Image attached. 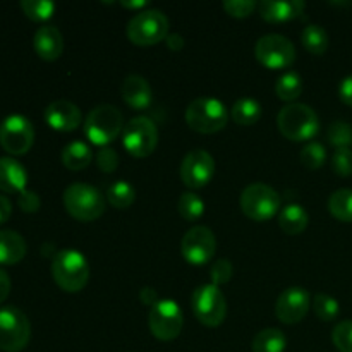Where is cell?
Instances as JSON below:
<instances>
[{"mask_svg":"<svg viewBox=\"0 0 352 352\" xmlns=\"http://www.w3.org/2000/svg\"><path fill=\"white\" fill-rule=\"evenodd\" d=\"M65 212L79 222H93L105 213L107 198L95 188L85 182H74L65 188L64 196Z\"/></svg>","mask_w":352,"mask_h":352,"instance_id":"1","label":"cell"},{"mask_svg":"<svg viewBox=\"0 0 352 352\" xmlns=\"http://www.w3.org/2000/svg\"><path fill=\"white\" fill-rule=\"evenodd\" d=\"M124 126L126 124H124L122 112L116 105L102 103L88 113L82 124V131L89 143L105 148L107 144L119 138Z\"/></svg>","mask_w":352,"mask_h":352,"instance_id":"2","label":"cell"},{"mask_svg":"<svg viewBox=\"0 0 352 352\" xmlns=\"http://www.w3.org/2000/svg\"><path fill=\"white\" fill-rule=\"evenodd\" d=\"M52 277L65 292H79L89 278V265L85 254L76 250H60L52 260Z\"/></svg>","mask_w":352,"mask_h":352,"instance_id":"3","label":"cell"},{"mask_svg":"<svg viewBox=\"0 0 352 352\" xmlns=\"http://www.w3.org/2000/svg\"><path fill=\"white\" fill-rule=\"evenodd\" d=\"M277 126L282 136L291 141H309L318 134L320 119L306 103H287L278 112Z\"/></svg>","mask_w":352,"mask_h":352,"instance_id":"4","label":"cell"},{"mask_svg":"<svg viewBox=\"0 0 352 352\" xmlns=\"http://www.w3.org/2000/svg\"><path fill=\"white\" fill-rule=\"evenodd\" d=\"M229 110L220 100L212 96H199L186 109V122L192 131L201 134H213L222 131L229 122Z\"/></svg>","mask_w":352,"mask_h":352,"instance_id":"5","label":"cell"},{"mask_svg":"<svg viewBox=\"0 0 352 352\" xmlns=\"http://www.w3.org/2000/svg\"><path fill=\"white\" fill-rule=\"evenodd\" d=\"M239 205L248 219L254 222H268L280 210V196L272 186L254 182L243 189Z\"/></svg>","mask_w":352,"mask_h":352,"instance_id":"6","label":"cell"},{"mask_svg":"<svg viewBox=\"0 0 352 352\" xmlns=\"http://www.w3.org/2000/svg\"><path fill=\"white\" fill-rule=\"evenodd\" d=\"M127 38L138 47H150L165 41L168 34V19L162 10L146 9L131 17L127 23Z\"/></svg>","mask_w":352,"mask_h":352,"instance_id":"7","label":"cell"},{"mask_svg":"<svg viewBox=\"0 0 352 352\" xmlns=\"http://www.w3.org/2000/svg\"><path fill=\"white\" fill-rule=\"evenodd\" d=\"M191 308L201 325L215 329L227 316V301L222 291L213 284L199 285L191 296Z\"/></svg>","mask_w":352,"mask_h":352,"instance_id":"8","label":"cell"},{"mask_svg":"<svg viewBox=\"0 0 352 352\" xmlns=\"http://www.w3.org/2000/svg\"><path fill=\"white\" fill-rule=\"evenodd\" d=\"M184 316L181 306L172 299H160L155 302L148 313V327L155 339L170 342L181 336Z\"/></svg>","mask_w":352,"mask_h":352,"instance_id":"9","label":"cell"},{"mask_svg":"<svg viewBox=\"0 0 352 352\" xmlns=\"http://www.w3.org/2000/svg\"><path fill=\"white\" fill-rule=\"evenodd\" d=\"M122 144L131 157H150L158 144V129L150 117H133L124 126Z\"/></svg>","mask_w":352,"mask_h":352,"instance_id":"10","label":"cell"},{"mask_svg":"<svg viewBox=\"0 0 352 352\" xmlns=\"http://www.w3.org/2000/svg\"><path fill=\"white\" fill-rule=\"evenodd\" d=\"M31 339V323L17 308L0 309V351L19 352Z\"/></svg>","mask_w":352,"mask_h":352,"instance_id":"11","label":"cell"},{"mask_svg":"<svg viewBox=\"0 0 352 352\" xmlns=\"http://www.w3.org/2000/svg\"><path fill=\"white\" fill-rule=\"evenodd\" d=\"M254 57L267 69H285L296 60V47L284 34H265L254 45Z\"/></svg>","mask_w":352,"mask_h":352,"instance_id":"12","label":"cell"},{"mask_svg":"<svg viewBox=\"0 0 352 352\" xmlns=\"http://www.w3.org/2000/svg\"><path fill=\"white\" fill-rule=\"evenodd\" d=\"M217 251V239L212 229L205 226L191 227L181 241V253L188 263L201 267L212 261Z\"/></svg>","mask_w":352,"mask_h":352,"instance_id":"13","label":"cell"},{"mask_svg":"<svg viewBox=\"0 0 352 352\" xmlns=\"http://www.w3.org/2000/svg\"><path fill=\"white\" fill-rule=\"evenodd\" d=\"M33 143V124L24 116H9L0 124V144L7 153L26 155Z\"/></svg>","mask_w":352,"mask_h":352,"instance_id":"14","label":"cell"},{"mask_svg":"<svg viewBox=\"0 0 352 352\" xmlns=\"http://www.w3.org/2000/svg\"><path fill=\"white\" fill-rule=\"evenodd\" d=\"M179 174L189 189L205 188L215 175V160L206 150H192L182 160Z\"/></svg>","mask_w":352,"mask_h":352,"instance_id":"15","label":"cell"},{"mask_svg":"<svg viewBox=\"0 0 352 352\" xmlns=\"http://www.w3.org/2000/svg\"><path fill=\"white\" fill-rule=\"evenodd\" d=\"M311 306V296L302 287H289L275 302V315L282 323L294 325L306 318Z\"/></svg>","mask_w":352,"mask_h":352,"instance_id":"16","label":"cell"},{"mask_svg":"<svg viewBox=\"0 0 352 352\" xmlns=\"http://www.w3.org/2000/svg\"><path fill=\"white\" fill-rule=\"evenodd\" d=\"M45 122L58 133H71L81 126V110L69 100H55L45 109Z\"/></svg>","mask_w":352,"mask_h":352,"instance_id":"17","label":"cell"},{"mask_svg":"<svg viewBox=\"0 0 352 352\" xmlns=\"http://www.w3.org/2000/svg\"><path fill=\"white\" fill-rule=\"evenodd\" d=\"M120 95H122L124 102L134 110H144L151 105L153 100V89H151L150 82L138 74H129L122 81L120 86Z\"/></svg>","mask_w":352,"mask_h":352,"instance_id":"18","label":"cell"},{"mask_svg":"<svg viewBox=\"0 0 352 352\" xmlns=\"http://www.w3.org/2000/svg\"><path fill=\"white\" fill-rule=\"evenodd\" d=\"M34 52L40 58L47 62L57 60L64 52V36L60 31L52 24L38 28L33 38Z\"/></svg>","mask_w":352,"mask_h":352,"instance_id":"19","label":"cell"},{"mask_svg":"<svg viewBox=\"0 0 352 352\" xmlns=\"http://www.w3.org/2000/svg\"><path fill=\"white\" fill-rule=\"evenodd\" d=\"M306 3L302 0H263L258 3L260 16L268 23H285L305 12Z\"/></svg>","mask_w":352,"mask_h":352,"instance_id":"20","label":"cell"},{"mask_svg":"<svg viewBox=\"0 0 352 352\" xmlns=\"http://www.w3.org/2000/svg\"><path fill=\"white\" fill-rule=\"evenodd\" d=\"M28 184V172L23 165L10 157L0 158V191L23 192Z\"/></svg>","mask_w":352,"mask_h":352,"instance_id":"21","label":"cell"},{"mask_svg":"<svg viewBox=\"0 0 352 352\" xmlns=\"http://www.w3.org/2000/svg\"><path fill=\"white\" fill-rule=\"evenodd\" d=\"M26 241L14 230H0V265H16L26 256Z\"/></svg>","mask_w":352,"mask_h":352,"instance_id":"22","label":"cell"},{"mask_svg":"<svg viewBox=\"0 0 352 352\" xmlns=\"http://www.w3.org/2000/svg\"><path fill=\"white\" fill-rule=\"evenodd\" d=\"M308 222V212L298 203H291V205L284 206L278 213V226L289 236H298V234L305 232Z\"/></svg>","mask_w":352,"mask_h":352,"instance_id":"23","label":"cell"},{"mask_svg":"<svg viewBox=\"0 0 352 352\" xmlns=\"http://www.w3.org/2000/svg\"><path fill=\"white\" fill-rule=\"evenodd\" d=\"M93 160V151L82 141H72L67 146L62 150V164L69 168V170H82L88 167Z\"/></svg>","mask_w":352,"mask_h":352,"instance_id":"24","label":"cell"},{"mask_svg":"<svg viewBox=\"0 0 352 352\" xmlns=\"http://www.w3.org/2000/svg\"><path fill=\"white\" fill-rule=\"evenodd\" d=\"M261 113H263V110H261L260 102L244 96L234 103L230 116H232L234 122L239 124V126H253L261 119Z\"/></svg>","mask_w":352,"mask_h":352,"instance_id":"25","label":"cell"},{"mask_svg":"<svg viewBox=\"0 0 352 352\" xmlns=\"http://www.w3.org/2000/svg\"><path fill=\"white\" fill-rule=\"evenodd\" d=\"M287 337L278 329H265L253 339V352H284Z\"/></svg>","mask_w":352,"mask_h":352,"instance_id":"26","label":"cell"},{"mask_svg":"<svg viewBox=\"0 0 352 352\" xmlns=\"http://www.w3.org/2000/svg\"><path fill=\"white\" fill-rule=\"evenodd\" d=\"M301 43L309 54L322 55L325 54L327 48H329L330 38L329 33H327L320 24H308V26L301 31Z\"/></svg>","mask_w":352,"mask_h":352,"instance_id":"27","label":"cell"},{"mask_svg":"<svg viewBox=\"0 0 352 352\" xmlns=\"http://www.w3.org/2000/svg\"><path fill=\"white\" fill-rule=\"evenodd\" d=\"M107 201L117 210L129 208L136 201V188L127 181H117L107 189Z\"/></svg>","mask_w":352,"mask_h":352,"instance_id":"28","label":"cell"},{"mask_svg":"<svg viewBox=\"0 0 352 352\" xmlns=\"http://www.w3.org/2000/svg\"><path fill=\"white\" fill-rule=\"evenodd\" d=\"M329 210L340 222H352V189H337L329 198Z\"/></svg>","mask_w":352,"mask_h":352,"instance_id":"29","label":"cell"},{"mask_svg":"<svg viewBox=\"0 0 352 352\" xmlns=\"http://www.w3.org/2000/svg\"><path fill=\"white\" fill-rule=\"evenodd\" d=\"M275 93L282 102L294 103L302 93V79L296 72H285L277 79L275 85Z\"/></svg>","mask_w":352,"mask_h":352,"instance_id":"30","label":"cell"},{"mask_svg":"<svg viewBox=\"0 0 352 352\" xmlns=\"http://www.w3.org/2000/svg\"><path fill=\"white\" fill-rule=\"evenodd\" d=\"M177 212L188 222L199 220L205 213V201L196 192H182L177 199Z\"/></svg>","mask_w":352,"mask_h":352,"instance_id":"31","label":"cell"},{"mask_svg":"<svg viewBox=\"0 0 352 352\" xmlns=\"http://www.w3.org/2000/svg\"><path fill=\"white\" fill-rule=\"evenodd\" d=\"M311 305L313 309H315V315L320 320H323V322H332L340 313L339 301L336 298H332V296L323 294V292L315 294V298L311 299Z\"/></svg>","mask_w":352,"mask_h":352,"instance_id":"32","label":"cell"},{"mask_svg":"<svg viewBox=\"0 0 352 352\" xmlns=\"http://www.w3.org/2000/svg\"><path fill=\"white\" fill-rule=\"evenodd\" d=\"M21 9L31 21L41 23V21H47L54 16L55 3L50 0H23Z\"/></svg>","mask_w":352,"mask_h":352,"instance_id":"33","label":"cell"},{"mask_svg":"<svg viewBox=\"0 0 352 352\" xmlns=\"http://www.w3.org/2000/svg\"><path fill=\"white\" fill-rule=\"evenodd\" d=\"M299 158H301L302 165H305L306 168L318 170V168H322L323 165H325L327 150L322 143H318V141H309V143L301 150Z\"/></svg>","mask_w":352,"mask_h":352,"instance_id":"34","label":"cell"},{"mask_svg":"<svg viewBox=\"0 0 352 352\" xmlns=\"http://www.w3.org/2000/svg\"><path fill=\"white\" fill-rule=\"evenodd\" d=\"M327 138H329V143L332 144V146H336L337 150H339V148H351L352 126L349 122H346V120H336V122L330 124Z\"/></svg>","mask_w":352,"mask_h":352,"instance_id":"35","label":"cell"},{"mask_svg":"<svg viewBox=\"0 0 352 352\" xmlns=\"http://www.w3.org/2000/svg\"><path fill=\"white\" fill-rule=\"evenodd\" d=\"M332 340L340 352H352V320L337 323L332 330Z\"/></svg>","mask_w":352,"mask_h":352,"instance_id":"36","label":"cell"},{"mask_svg":"<svg viewBox=\"0 0 352 352\" xmlns=\"http://www.w3.org/2000/svg\"><path fill=\"white\" fill-rule=\"evenodd\" d=\"M223 9L229 16L244 19V17H250L258 9V3L254 0H226Z\"/></svg>","mask_w":352,"mask_h":352,"instance_id":"37","label":"cell"},{"mask_svg":"<svg viewBox=\"0 0 352 352\" xmlns=\"http://www.w3.org/2000/svg\"><path fill=\"white\" fill-rule=\"evenodd\" d=\"M234 275V267L227 258H220L213 263L212 270H210V278H212L213 285H223L232 278Z\"/></svg>","mask_w":352,"mask_h":352,"instance_id":"38","label":"cell"},{"mask_svg":"<svg viewBox=\"0 0 352 352\" xmlns=\"http://www.w3.org/2000/svg\"><path fill=\"white\" fill-rule=\"evenodd\" d=\"M332 168L336 174L347 177L352 175V150L351 148H339L332 157Z\"/></svg>","mask_w":352,"mask_h":352,"instance_id":"39","label":"cell"},{"mask_svg":"<svg viewBox=\"0 0 352 352\" xmlns=\"http://www.w3.org/2000/svg\"><path fill=\"white\" fill-rule=\"evenodd\" d=\"M96 165L105 174H112L119 167V155H117L113 148H100V151L96 153Z\"/></svg>","mask_w":352,"mask_h":352,"instance_id":"40","label":"cell"},{"mask_svg":"<svg viewBox=\"0 0 352 352\" xmlns=\"http://www.w3.org/2000/svg\"><path fill=\"white\" fill-rule=\"evenodd\" d=\"M17 203H19L21 210L26 213H34L40 210V205H41V199L40 196L36 195L34 191H28V189H24L23 192L19 195V199H17Z\"/></svg>","mask_w":352,"mask_h":352,"instance_id":"41","label":"cell"},{"mask_svg":"<svg viewBox=\"0 0 352 352\" xmlns=\"http://www.w3.org/2000/svg\"><path fill=\"white\" fill-rule=\"evenodd\" d=\"M339 96L346 105L352 107V74L344 78L339 86Z\"/></svg>","mask_w":352,"mask_h":352,"instance_id":"42","label":"cell"},{"mask_svg":"<svg viewBox=\"0 0 352 352\" xmlns=\"http://www.w3.org/2000/svg\"><path fill=\"white\" fill-rule=\"evenodd\" d=\"M140 299H141V302H143V305L150 306V308L155 305V302L160 301V298H158V292L155 291L153 287H143V289H141Z\"/></svg>","mask_w":352,"mask_h":352,"instance_id":"43","label":"cell"},{"mask_svg":"<svg viewBox=\"0 0 352 352\" xmlns=\"http://www.w3.org/2000/svg\"><path fill=\"white\" fill-rule=\"evenodd\" d=\"M10 215H12V205H10L9 198L0 195V226L6 223L10 219Z\"/></svg>","mask_w":352,"mask_h":352,"instance_id":"44","label":"cell"},{"mask_svg":"<svg viewBox=\"0 0 352 352\" xmlns=\"http://www.w3.org/2000/svg\"><path fill=\"white\" fill-rule=\"evenodd\" d=\"M165 45H167L172 52H179L184 47V38L177 33H168L167 38H165Z\"/></svg>","mask_w":352,"mask_h":352,"instance_id":"45","label":"cell"},{"mask_svg":"<svg viewBox=\"0 0 352 352\" xmlns=\"http://www.w3.org/2000/svg\"><path fill=\"white\" fill-rule=\"evenodd\" d=\"M10 292V278L7 275V272H3L0 268V302H3L7 299Z\"/></svg>","mask_w":352,"mask_h":352,"instance_id":"46","label":"cell"},{"mask_svg":"<svg viewBox=\"0 0 352 352\" xmlns=\"http://www.w3.org/2000/svg\"><path fill=\"white\" fill-rule=\"evenodd\" d=\"M120 6L126 7V9H144V7H148V2H144V0H133V2H126V0H122Z\"/></svg>","mask_w":352,"mask_h":352,"instance_id":"47","label":"cell"}]
</instances>
